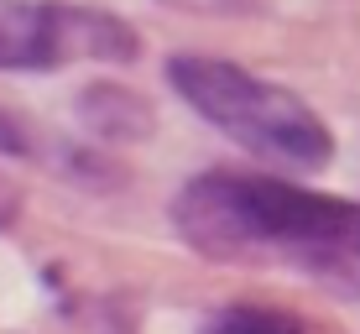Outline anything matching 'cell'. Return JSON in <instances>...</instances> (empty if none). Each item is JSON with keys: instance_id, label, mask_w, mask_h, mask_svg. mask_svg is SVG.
<instances>
[{"instance_id": "cell-4", "label": "cell", "mask_w": 360, "mask_h": 334, "mask_svg": "<svg viewBox=\"0 0 360 334\" xmlns=\"http://www.w3.org/2000/svg\"><path fill=\"white\" fill-rule=\"evenodd\" d=\"M214 334H288V324L271 314H230Z\"/></svg>"}, {"instance_id": "cell-5", "label": "cell", "mask_w": 360, "mask_h": 334, "mask_svg": "<svg viewBox=\"0 0 360 334\" xmlns=\"http://www.w3.org/2000/svg\"><path fill=\"white\" fill-rule=\"evenodd\" d=\"M0 152H11V157L27 152V131H21V120H11L6 110H0Z\"/></svg>"}, {"instance_id": "cell-3", "label": "cell", "mask_w": 360, "mask_h": 334, "mask_svg": "<svg viewBox=\"0 0 360 334\" xmlns=\"http://www.w3.org/2000/svg\"><path fill=\"white\" fill-rule=\"evenodd\" d=\"M136 32L110 11L63 0H0V68L131 63Z\"/></svg>"}, {"instance_id": "cell-1", "label": "cell", "mask_w": 360, "mask_h": 334, "mask_svg": "<svg viewBox=\"0 0 360 334\" xmlns=\"http://www.w3.org/2000/svg\"><path fill=\"white\" fill-rule=\"evenodd\" d=\"M172 225L209 262L288 266L360 298V204L282 178L204 172L172 199Z\"/></svg>"}, {"instance_id": "cell-2", "label": "cell", "mask_w": 360, "mask_h": 334, "mask_svg": "<svg viewBox=\"0 0 360 334\" xmlns=\"http://www.w3.org/2000/svg\"><path fill=\"white\" fill-rule=\"evenodd\" d=\"M167 79L214 131L271 167H324L334 157V136L314 105L262 73L225 58H172Z\"/></svg>"}]
</instances>
